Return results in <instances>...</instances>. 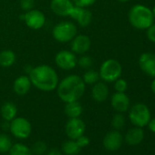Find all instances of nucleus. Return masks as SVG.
<instances>
[{
    "label": "nucleus",
    "instance_id": "nucleus-1",
    "mask_svg": "<svg viewBox=\"0 0 155 155\" xmlns=\"http://www.w3.org/2000/svg\"><path fill=\"white\" fill-rule=\"evenodd\" d=\"M85 83L82 78L78 75H69L58 82L57 92L64 102L79 101L85 92Z\"/></svg>",
    "mask_w": 155,
    "mask_h": 155
},
{
    "label": "nucleus",
    "instance_id": "nucleus-2",
    "mask_svg": "<svg viewBox=\"0 0 155 155\" xmlns=\"http://www.w3.org/2000/svg\"><path fill=\"white\" fill-rule=\"evenodd\" d=\"M28 77L32 85L42 91H52L58 84V76L56 70L48 65L35 67L29 71Z\"/></svg>",
    "mask_w": 155,
    "mask_h": 155
},
{
    "label": "nucleus",
    "instance_id": "nucleus-3",
    "mask_svg": "<svg viewBox=\"0 0 155 155\" xmlns=\"http://www.w3.org/2000/svg\"><path fill=\"white\" fill-rule=\"evenodd\" d=\"M129 21L137 29H147L154 22L152 10L143 5H135L129 12Z\"/></svg>",
    "mask_w": 155,
    "mask_h": 155
},
{
    "label": "nucleus",
    "instance_id": "nucleus-4",
    "mask_svg": "<svg viewBox=\"0 0 155 155\" xmlns=\"http://www.w3.org/2000/svg\"><path fill=\"white\" fill-rule=\"evenodd\" d=\"M100 78L105 82H113L117 81L122 73L120 63L113 58L105 60L100 68Z\"/></svg>",
    "mask_w": 155,
    "mask_h": 155
},
{
    "label": "nucleus",
    "instance_id": "nucleus-5",
    "mask_svg": "<svg viewBox=\"0 0 155 155\" xmlns=\"http://www.w3.org/2000/svg\"><path fill=\"white\" fill-rule=\"evenodd\" d=\"M77 27L74 23L70 21H62L57 24L53 30V38L61 43H66L71 41L77 35Z\"/></svg>",
    "mask_w": 155,
    "mask_h": 155
},
{
    "label": "nucleus",
    "instance_id": "nucleus-6",
    "mask_svg": "<svg viewBox=\"0 0 155 155\" xmlns=\"http://www.w3.org/2000/svg\"><path fill=\"white\" fill-rule=\"evenodd\" d=\"M130 120L137 127L147 125L150 120V112L148 107L142 103L135 104L130 110Z\"/></svg>",
    "mask_w": 155,
    "mask_h": 155
},
{
    "label": "nucleus",
    "instance_id": "nucleus-7",
    "mask_svg": "<svg viewBox=\"0 0 155 155\" xmlns=\"http://www.w3.org/2000/svg\"><path fill=\"white\" fill-rule=\"evenodd\" d=\"M9 129L13 136L18 139H27L30 136L32 127L30 122L22 117L15 118L10 121Z\"/></svg>",
    "mask_w": 155,
    "mask_h": 155
},
{
    "label": "nucleus",
    "instance_id": "nucleus-8",
    "mask_svg": "<svg viewBox=\"0 0 155 155\" xmlns=\"http://www.w3.org/2000/svg\"><path fill=\"white\" fill-rule=\"evenodd\" d=\"M86 125L80 118H70L65 126V131L67 136L70 140H77L82 136L85 132Z\"/></svg>",
    "mask_w": 155,
    "mask_h": 155
},
{
    "label": "nucleus",
    "instance_id": "nucleus-9",
    "mask_svg": "<svg viewBox=\"0 0 155 155\" xmlns=\"http://www.w3.org/2000/svg\"><path fill=\"white\" fill-rule=\"evenodd\" d=\"M77 60L75 53L69 50H61L57 53L55 57V62L57 66L64 70L73 69L77 66Z\"/></svg>",
    "mask_w": 155,
    "mask_h": 155
},
{
    "label": "nucleus",
    "instance_id": "nucleus-10",
    "mask_svg": "<svg viewBox=\"0 0 155 155\" xmlns=\"http://www.w3.org/2000/svg\"><path fill=\"white\" fill-rule=\"evenodd\" d=\"M23 18L27 26L31 29H40L46 23L45 15L37 9H30L27 11Z\"/></svg>",
    "mask_w": 155,
    "mask_h": 155
},
{
    "label": "nucleus",
    "instance_id": "nucleus-11",
    "mask_svg": "<svg viewBox=\"0 0 155 155\" xmlns=\"http://www.w3.org/2000/svg\"><path fill=\"white\" fill-rule=\"evenodd\" d=\"M72 19L76 20L81 27H88L92 21V14L86 8L74 6L69 16Z\"/></svg>",
    "mask_w": 155,
    "mask_h": 155
},
{
    "label": "nucleus",
    "instance_id": "nucleus-12",
    "mask_svg": "<svg viewBox=\"0 0 155 155\" xmlns=\"http://www.w3.org/2000/svg\"><path fill=\"white\" fill-rule=\"evenodd\" d=\"M91 46V38L87 35H76L71 40V51L75 54L83 55L90 50Z\"/></svg>",
    "mask_w": 155,
    "mask_h": 155
},
{
    "label": "nucleus",
    "instance_id": "nucleus-13",
    "mask_svg": "<svg viewBox=\"0 0 155 155\" xmlns=\"http://www.w3.org/2000/svg\"><path fill=\"white\" fill-rule=\"evenodd\" d=\"M140 69L151 78H155V54L147 52L140 55L139 58Z\"/></svg>",
    "mask_w": 155,
    "mask_h": 155
},
{
    "label": "nucleus",
    "instance_id": "nucleus-14",
    "mask_svg": "<svg viewBox=\"0 0 155 155\" xmlns=\"http://www.w3.org/2000/svg\"><path fill=\"white\" fill-rule=\"evenodd\" d=\"M73 8L74 4L71 0H51L50 2L51 11L59 17L69 16Z\"/></svg>",
    "mask_w": 155,
    "mask_h": 155
},
{
    "label": "nucleus",
    "instance_id": "nucleus-15",
    "mask_svg": "<svg viewBox=\"0 0 155 155\" xmlns=\"http://www.w3.org/2000/svg\"><path fill=\"white\" fill-rule=\"evenodd\" d=\"M122 144V136L118 130L108 132L103 139V145L108 150H116Z\"/></svg>",
    "mask_w": 155,
    "mask_h": 155
},
{
    "label": "nucleus",
    "instance_id": "nucleus-16",
    "mask_svg": "<svg viewBox=\"0 0 155 155\" xmlns=\"http://www.w3.org/2000/svg\"><path fill=\"white\" fill-rule=\"evenodd\" d=\"M111 106L118 112H125L130 107V99L124 92H116L111 97Z\"/></svg>",
    "mask_w": 155,
    "mask_h": 155
},
{
    "label": "nucleus",
    "instance_id": "nucleus-17",
    "mask_svg": "<svg viewBox=\"0 0 155 155\" xmlns=\"http://www.w3.org/2000/svg\"><path fill=\"white\" fill-rule=\"evenodd\" d=\"M31 85L32 83L30 81L29 77L23 75V76L18 77V79H16L13 84V90L16 94L19 96H23V95H26L30 91Z\"/></svg>",
    "mask_w": 155,
    "mask_h": 155
},
{
    "label": "nucleus",
    "instance_id": "nucleus-18",
    "mask_svg": "<svg viewBox=\"0 0 155 155\" xmlns=\"http://www.w3.org/2000/svg\"><path fill=\"white\" fill-rule=\"evenodd\" d=\"M91 96L94 101L98 102H103L109 96V88L104 82H97L94 84L91 90Z\"/></svg>",
    "mask_w": 155,
    "mask_h": 155
},
{
    "label": "nucleus",
    "instance_id": "nucleus-19",
    "mask_svg": "<svg viewBox=\"0 0 155 155\" xmlns=\"http://www.w3.org/2000/svg\"><path fill=\"white\" fill-rule=\"evenodd\" d=\"M143 137L144 132L142 129H140V127H137L129 130L125 136V140L129 145H137L143 140Z\"/></svg>",
    "mask_w": 155,
    "mask_h": 155
},
{
    "label": "nucleus",
    "instance_id": "nucleus-20",
    "mask_svg": "<svg viewBox=\"0 0 155 155\" xmlns=\"http://www.w3.org/2000/svg\"><path fill=\"white\" fill-rule=\"evenodd\" d=\"M83 111V108L81 104L77 101H71V102H67L64 108V112L65 114L70 119V118H79Z\"/></svg>",
    "mask_w": 155,
    "mask_h": 155
},
{
    "label": "nucleus",
    "instance_id": "nucleus-21",
    "mask_svg": "<svg viewBox=\"0 0 155 155\" xmlns=\"http://www.w3.org/2000/svg\"><path fill=\"white\" fill-rule=\"evenodd\" d=\"M17 106L12 102H6L1 107V116L6 121H11L17 116Z\"/></svg>",
    "mask_w": 155,
    "mask_h": 155
},
{
    "label": "nucleus",
    "instance_id": "nucleus-22",
    "mask_svg": "<svg viewBox=\"0 0 155 155\" xmlns=\"http://www.w3.org/2000/svg\"><path fill=\"white\" fill-rule=\"evenodd\" d=\"M16 62V54L10 50L6 49L0 52V66L2 68H9Z\"/></svg>",
    "mask_w": 155,
    "mask_h": 155
},
{
    "label": "nucleus",
    "instance_id": "nucleus-23",
    "mask_svg": "<svg viewBox=\"0 0 155 155\" xmlns=\"http://www.w3.org/2000/svg\"><path fill=\"white\" fill-rule=\"evenodd\" d=\"M81 147L78 145L75 140H66L62 144V150L66 155H77L81 150Z\"/></svg>",
    "mask_w": 155,
    "mask_h": 155
},
{
    "label": "nucleus",
    "instance_id": "nucleus-24",
    "mask_svg": "<svg viewBox=\"0 0 155 155\" xmlns=\"http://www.w3.org/2000/svg\"><path fill=\"white\" fill-rule=\"evenodd\" d=\"M8 152L9 155H33L31 150L22 143H16L12 145Z\"/></svg>",
    "mask_w": 155,
    "mask_h": 155
},
{
    "label": "nucleus",
    "instance_id": "nucleus-25",
    "mask_svg": "<svg viewBox=\"0 0 155 155\" xmlns=\"http://www.w3.org/2000/svg\"><path fill=\"white\" fill-rule=\"evenodd\" d=\"M100 79H101L100 73L93 69L87 70L82 77V80H83L84 83L89 84V85H94L95 83H97L99 81Z\"/></svg>",
    "mask_w": 155,
    "mask_h": 155
},
{
    "label": "nucleus",
    "instance_id": "nucleus-26",
    "mask_svg": "<svg viewBox=\"0 0 155 155\" xmlns=\"http://www.w3.org/2000/svg\"><path fill=\"white\" fill-rule=\"evenodd\" d=\"M12 147V141L8 135L1 133L0 134V152L6 153L8 152Z\"/></svg>",
    "mask_w": 155,
    "mask_h": 155
},
{
    "label": "nucleus",
    "instance_id": "nucleus-27",
    "mask_svg": "<svg viewBox=\"0 0 155 155\" xmlns=\"http://www.w3.org/2000/svg\"><path fill=\"white\" fill-rule=\"evenodd\" d=\"M31 151L33 154L36 155H43L47 151V145L44 141L41 140L36 141L32 146Z\"/></svg>",
    "mask_w": 155,
    "mask_h": 155
},
{
    "label": "nucleus",
    "instance_id": "nucleus-28",
    "mask_svg": "<svg viewBox=\"0 0 155 155\" xmlns=\"http://www.w3.org/2000/svg\"><path fill=\"white\" fill-rule=\"evenodd\" d=\"M92 64H93V60L90 56H85V55L81 56L79 59L77 60V65H79L81 68H86V69L91 68Z\"/></svg>",
    "mask_w": 155,
    "mask_h": 155
},
{
    "label": "nucleus",
    "instance_id": "nucleus-29",
    "mask_svg": "<svg viewBox=\"0 0 155 155\" xmlns=\"http://www.w3.org/2000/svg\"><path fill=\"white\" fill-rule=\"evenodd\" d=\"M124 124H125V119H124V116L121 114H116L111 120L112 127L117 130L121 129L124 126Z\"/></svg>",
    "mask_w": 155,
    "mask_h": 155
},
{
    "label": "nucleus",
    "instance_id": "nucleus-30",
    "mask_svg": "<svg viewBox=\"0 0 155 155\" xmlns=\"http://www.w3.org/2000/svg\"><path fill=\"white\" fill-rule=\"evenodd\" d=\"M114 88H115L117 92H125L127 91V88H128V83L125 80L119 78L117 81H115Z\"/></svg>",
    "mask_w": 155,
    "mask_h": 155
},
{
    "label": "nucleus",
    "instance_id": "nucleus-31",
    "mask_svg": "<svg viewBox=\"0 0 155 155\" xmlns=\"http://www.w3.org/2000/svg\"><path fill=\"white\" fill-rule=\"evenodd\" d=\"M74 6L81 7V8H88L92 6L94 3H96L97 0H71Z\"/></svg>",
    "mask_w": 155,
    "mask_h": 155
},
{
    "label": "nucleus",
    "instance_id": "nucleus-32",
    "mask_svg": "<svg viewBox=\"0 0 155 155\" xmlns=\"http://www.w3.org/2000/svg\"><path fill=\"white\" fill-rule=\"evenodd\" d=\"M35 4V0H20V7L22 9L28 11L33 8Z\"/></svg>",
    "mask_w": 155,
    "mask_h": 155
},
{
    "label": "nucleus",
    "instance_id": "nucleus-33",
    "mask_svg": "<svg viewBox=\"0 0 155 155\" xmlns=\"http://www.w3.org/2000/svg\"><path fill=\"white\" fill-rule=\"evenodd\" d=\"M147 38L150 41L155 43V24L147 28Z\"/></svg>",
    "mask_w": 155,
    "mask_h": 155
},
{
    "label": "nucleus",
    "instance_id": "nucleus-34",
    "mask_svg": "<svg viewBox=\"0 0 155 155\" xmlns=\"http://www.w3.org/2000/svg\"><path fill=\"white\" fill-rule=\"evenodd\" d=\"M81 148H83V147H86L87 145H89L90 143V139L87 137V136H84V134L81 137H79L77 140H75Z\"/></svg>",
    "mask_w": 155,
    "mask_h": 155
},
{
    "label": "nucleus",
    "instance_id": "nucleus-35",
    "mask_svg": "<svg viewBox=\"0 0 155 155\" xmlns=\"http://www.w3.org/2000/svg\"><path fill=\"white\" fill-rule=\"evenodd\" d=\"M148 124H149V129H150L151 131L155 132V118L152 119L151 120H150V121H149Z\"/></svg>",
    "mask_w": 155,
    "mask_h": 155
},
{
    "label": "nucleus",
    "instance_id": "nucleus-36",
    "mask_svg": "<svg viewBox=\"0 0 155 155\" xmlns=\"http://www.w3.org/2000/svg\"><path fill=\"white\" fill-rule=\"evenodd\" d=\"M47 155H62L61 154V152L58 150H57V149H53V150H51Z\"/></svg>",
    "mask_w": 155,
    "mask_h": 155
},
{
    "label": "nucleus",
    "instance_id": "nucleus-37",
    "mask_svg": "<svg viewBox=\"0 0 155 155\" xmlns=\"http://www.w3.org/2000/svg\"><path fill=\"white\" fill-rule=\"evenodd\" d=\"M150 89H151L152 92L155 94V78H154V80L152 81V82H151V84H150Z\"/></svg>",
    "mask_w": 155,
    "mask_h": 155
},
{
    "label": "nucleus",
    "instance_id": "nucleus-38",
    "mask_svg": "<svg viewBox=\"0 0 155 155\" xmlns=\"http://www.w3.org/2000/svg\"><path fill=\"white\" fill-rule=\"evenodd\" d=\"M152 14H153L154 18H155V6H154V7H153V8H152Z\"/></svg>",
    "mask_w": 155,
    "mask_h": 155
},
{
    "label": "nucleus",
    "instance_id": "nucleus-39",
    "mask_svg": "<svg viewBox=\"0 0 155 155\" xmlns=\"http://www.w3.org/2000/svg\"><path fill=\"white\" fill-rule=\"evenodd\" d=\"M118 1H120V2H122V3H124V2H127V1H129V0H118Z\"/></svg>",
    "mask_w": 155,
    "mask_h": 155
}]
</instances>
